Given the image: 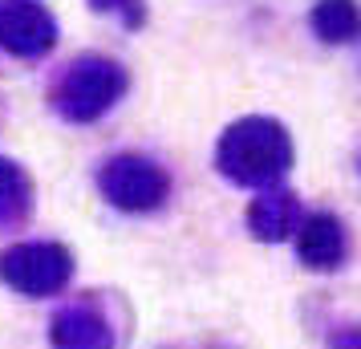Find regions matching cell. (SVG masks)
Returning a JSON list of instances; mask_svg holds the SVG:
<instances>
[{
    "label": "cell",
    "instance_id": "ba28073f",
    "mask_svg": "<svg viewBox=\"0 0 361 349\" xmlns=\"http://www.w3.org/2000/svg\"><path fill=\"white\" fill-rule=\"evenodd\" d=\"M247 224H252L256 240H284L296 228V200L288 191H264L247 207Z\"/></svg>",
    "mask_w": 361,
    "mask_h": 349
},
{
    "label": "cell",
    "instance_id": "7a4b0ae2",
    "mask_svg": "<svg viewBox=\"0 0 361 349\" xmlns=\"http://www.w3.org/2000/svg\"><path fill=\"white\" fill-rule=\"evenodd\" d=\"M126 90V73L114 61H102V57H82L78 66L69 69L61 85H57V110L73 122H90L98 118L110 102Z\"/></svg>",
    "mask_w": 361,
    "mask_h": 349
},
{
    "label": "cell",
    "instance_id": "52a82bcc",
    "mask_svg": "<svg viewBox=\"0 0 361 349\" xmlns=\"http://www.w3.org/2000/svg\"><path fill=\"white\" fill-rule=\"evenodd\" d=\"M53 349H114V337L94 309L73 305L53 317Z\"/></svg>",
    "mask_w": 361,
    "mask_h": 349
},
{
    "label": "cell",
    "instance_id": "8992f818",
    "mask_svg": "<svg viewBox=\"0 0 361 349\" xmlns=\"http://www.w3.org/2000/svg\"><path fill=\"white\" fill-rule=\"evenodd\" d=\"M296 252L309 268H337L345 256V232H341V219L317 212L300 224L296 232Z\"/></svg>",
    "mask_w": 361,
    "mask_h": 349
},
{
    "label": "cell",
    "instance_id": "30bf717a",
    "mask_svg": "<svg viewBox=\"0 0 361 349\" xmlns=\"http://www.w3.org/2000/svg\"><path fill=\"white\" fill-rule=\"evenodd\" d=\"M29 212V179L0 159V224H17Z\"/></svg>",
    "mask_w": 361,
    "mask_h": 349
},
{
    "label": "cell",
    "instance_id": "9c48e42d",
    "mask_svg": "<svg viewBox=\"0 0 361 349\" xmlns=\"http://www.w3.org/2000/svg\"><path fill=\"white\" fill-rule=\"evenodd\" d=\"M312 29L325 41H349V37L357 33V8H353V0H325V4H317Z\"/></svg>",
    "mask_w": 361,
    "mask_h": 349
},
{
    "label": "cell",
    "instance_id": "277c9868",
    "mask_svg": "<svg viewBox=\"0 0 361 349\" xmlns=\"http://www.w3.org/2000/svg\"><path fill=\"white\" fill-rule=\"evenodd\" d=\"M102 191L126 212H150L166 195V175L154 163H147V159H130L126 154V159H114L102 171Z\"/></svg>",
    "mask_w": 361,
    "mask_h": 349
},
{
    "label": "cell",
    "instance_id": "3957f363",
    "mask_svg": "<svg viewBox=\"0 0 361 349\" xmlns=\"http://www.w3.org/2000/svg\"><path fill=\"white\" fill-rule=\"evenodd\" d=\"M69 272H73V260L57 244H17L0 256V281L29 297H49L66 288Z\"/></svg>",
    "mask_w": 361,
    "mask_h": 349
},
{
    "label": "cell",
    "instance_id": "8fae6325",
    "mask_svg": "<svg viewBox=\"0 0 361 349\" xmlns=\"http://www.w3.org/2000/svg\"><path fill=\"white\" fill-rule=\"evenodd\" d=\"M98 8H126L130 17H138V0H98Z\"/></svg>",
    "mask_w": 361,
    "mask_h": 349
},
{
    "label": "cell",
    "instance_id": "6da1fadb",
    "mask_svg": "<svg viewBox=\"0 0 361 349\" xmlns=\"http://www.w3.org/2000/svg\"><path fill=\"white\" fill-rule=\"evenodd\" d=\"M288 163H293V142L272 118H244L219 142V166L235 183L268 187L288 171Z\"/></svg>",
    "mask_w": 361,
    "mask_h": 349
},
{
    "label": "cell",
    "instance_id": "5b68a950",
    "mask_svg": "<svg viewBox=\"0 0 361 349\" xmlns=\"http://www.w3.org/2000/svg\"><path fill=\"white\" fill-rule=\"evenodd\" d=\"M53 37H57V29H53L45 8L25 4V0L0 8V45L4 49L20 53V57H37L53 45Z\"/></svg>",
    "mask_w": 361,
    "mask_h": 349
}]
</instances>
